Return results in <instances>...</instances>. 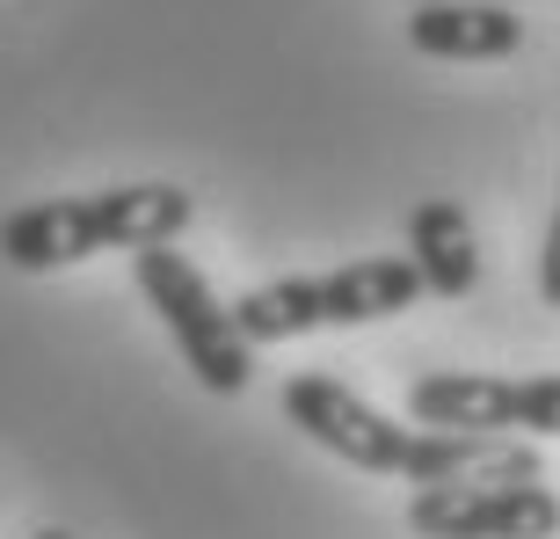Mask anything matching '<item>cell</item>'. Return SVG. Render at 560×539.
Instances as JSON below:
<instances>
[{
    "label": "cell",
    "mask_w": 560,
    "mask_h": 539,
    "mask_svg": "<svg viewBox=\"0 0 560 539\" xmlns=\"http://www.w3.org/2000/svg\"><path fill=\"white\" fill-rule=\"evenodd\" d=\"M197 219V197L175 183H117V190H81V197H44L0 219V255L15 270H66L109 249H153L183 241Z\"/></svg>",
    "instance_id": "6da1fadb"
},
{
    "label": "cell",
    "mask_w": 560,
    "mask_h": 539,
    "mask_svg": "<svg viewBox=\"0 0 560 539\" xmlns=\"http://www.w3.org/2000/svg\"><path fill=\"white\" fill-rule=\"evenodd\" d=\"M422 270L416 255H357L342 270H320V277H277V285H255L233 321L255 351L262 343H291V335L313 329H357V321H386V313H408L422 299Z\"/></svg>",
    "instance_id": "7a4b0ae2"
},
{
    "label": "cell",
    "mask_w": 560,
    "mask_h": 539,
    "mask_svg": "<svg viewBox=\"0 0 560 539\" xmlns=\"http://www.w3.org/2000/svg\"><path fill=\"white\" fill-rule=\"evenodd\" d=\"M131 270H139L145 307L161 313V329L175 335L183 365L197 372V387H205V394H248V379H255V343L241 335V321H233L226 299L205 285V270L189 263L175 241H153V249H139V255H131Z\"/></svg>",
    "instance_id": "3957f363"
},
{
    "label": "cell",
    "mask_w": 560,
    "mask_h": 539,
    "mask_svg": "<svg viewBox=\"0 0 560 539\" xmlns=\"http://www.w3.org/2000/svg\"><path fill=\"white\" fill-rule=\"evenodd\" d=\"M408 423L422 431H510L560 437V372L495 379V372H422L408 379Z\"/></svg>",
    "instance_id": "277c9868"
},
{
    "label": "cell",
    "mask_w": 560,
    "mask_h": 539,
    "mask_svg": "<svg viewBox=\"0 0 560 539\" xmlns=\"http://www.w3.org/2000/svg\"><path fill=\"white\" fill-rule=\"evenodd\" d=\"M284 415L313 437V445H320V452L350 459V467H364V474H400V481H408V459H416L422 423H416V431L394 423L386 409H372L364 394H350L342 379L291 372L284 379Z\"/></svg>",
    "instance_id": "5b68a950"
},
{
    "label": "cell",
    "mask_w": 560,
    "mask_h": 539,
    "mask_svg": "<svg viewBox=\"0 0 560 539\" xmlns=\"http://www.w3.org/2000/svg\"><path fill=\"white\" fill-rule=\"evenodd\" d=\"M408 532L416 539H553L560 532V496L546 481H517V489H416L408 496Z\"/></svg>",
    "instance_id": "8992f818"
},
{
    "label": "cell",
    "mask_w": 560,
    "mask_h": 539,
    "mask_svg": "<svg viewBox=\"0 0 560 539\" xmlns=\"http://www.w3.org/2000/svg\"><path fill=\"white\" fill-rule=\"evenodd\" d=\"M408 44H416L422 59L488 66V59H510V51L524 44V22H517L510 0H416Z\"/></svg>",
    "instance_id": "52a82bcc"
},
{
    "label": "cell",
    "mask_w": 560,
    "mask_h": 539,
    "mask_svg": "<svg viewBox=\"0 0 560 539\" xmlns=\"http://www.w3.org/2000/svg\"><path fill=\"white\" fill-rule=\"evenodd\" d=\"M408 255H416L430 299H466L480 285V241H474V219L452 205V197H422L408 211Z\"/></svg>",
    "instance_id": "ba28073f"
},
{
    "label": "cell",
    "mask_w": 560,
    "mask_h": 539,
    "mask_svg": "<svg viewBox=\"0 0 560 539\" xmlns=\"http://www.w3.org/2000/svg\"><path fill=\"white\" fill-rule=\"evenodd\" d=\"M539 299L560 313V197H553V219H546V241H539Z\"/></svg>",
    "instance_id": "9c48e42d"
},
{
    "label": "cell",
    "mask_w": 560,
    "mask_h": 539,
    "mask_svg": "<svg viewBox=\"0 0 560 539\" xmlns=\"http://www.w3.org/2000/svg\"><path fill=\"white\" fill-rule=\"evenodd\" d=\"M30 539H73V532H59V525H44V532H30Z\"/></svg>",
    "instance_id": "30bf717a"
}]
</instances>
